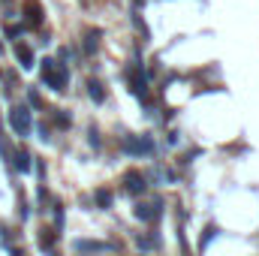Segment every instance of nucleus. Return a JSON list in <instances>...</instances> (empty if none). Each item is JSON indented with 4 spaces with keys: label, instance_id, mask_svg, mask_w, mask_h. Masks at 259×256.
I'll list each match as a JSON object with an SVG mask.
<instances>
[{
    "label": "nucleus",
    "instance_id": "1",
    "mask_svg": "<svg viewBox=\"0 0 259 256\" xmlns=\"http://www.w3.org/2000/svg\"><path fill=\"white\" fill-rule=\"evenodd\" d=\"M40 76H43V85H46V88H52V91L63 94V91H66V85H69V66H66L63 60L46 57V60L40 63Z\"/></svg>",
    "mask_w": 259,
    "mask_h": 256
},
{
    "label": "nucleus",
    "instance_id": "2",
    "mask_svg": "<svg viewBox=\"0 0 259 256\" xmlns=\"http://www.w3.org/2000/svg\"><path fill=\"white\" fill-rule=\"evenodd\" d=\"M118 148L127 154V157H151L154 151H157V142H154V136L151 133H127V136H121V142H118Z\"/></svg>",
    "mask_w": 259,
    "mask_h": 256
},
{
    "label": "nucleus",
    "instance_id": "3",
    "mask_svg": "<svg viewBox=\"0 0 259 256\" xmlns=\"http://www.w3.org/2000/svg\"><path fill=\"white\" fill-rule=\"evenodd\" d=\"M9 127H12V133L15 136H30V130H33V115H30V108L21 102V105H12L9 108Z\"/></svg>",
    "mask_w": 259,
    "mask_h": 256
},
{
    "label": "nucleus",
    "instance_id": "4",
    "mask_svg": "<svg viewBox=\"0 0 259 256\" xmlns=\"http://www.w3.org/2000/svg\"><path fill=\"white\" fill-rule=\"evenodd\" d=\"M121 184H124V193H130V196H145V190H148V175L139 172V169H130V172H124Z\"/></svg>",
    "mask_w": 259,
    "mask_h": 256
},
{
    "label": "nucleus",
    "instance_id": "5",
    "mask_svg": "<svg viewBox=\"0 0 259 256\" xmlns=\"http://www.w3.org/2000/svg\"><path fill=\"white\" fill-rule=\"evenodd\" d=\"M163 214V199H154V202H136V217L142 223H154L160 220Z\"/></svg>",
    "mask_w": 259,
    "mask_h": 256
},
{
    "label": "nucleus",
    "instance_id": "6",
    "mask_svg": "<svg viewBox=\"0 0 259 256\" xmlns=\"http://www.w3.org/2000/svg\"><path fill=\"white\" fill-rule=\"evenodd\" d=\"M12 51H15V60L21 63V69H33V63H36V57H33V49H30L27 43H21V40H15V46H12Z\"/></svg>",
    "mask_w": 259,
    "mask_h": 256
},
{
    "label": "nucleus",
    "instance_id": "7",
    "mask_svg": "<svg viewBox=\"0 0 259 256\" xmlns=\"http://www.w3.org/2000/svg\"><path fill=\"white\" fill-rule=\"evenodd\" d=\"M12 163H15V169H18L21 175H30V172H33V157H30V151H24V148L12 151Z\"/></svg>",
    "mask_w": 259,
    "mask_h": 256
},
{
    "label": "nucleus",
    "instance_id": "8",
    "mask_svg": "<svg viewBox=\"0 0 259 256\" xmlns=\"http://www.w3.org/2000/svg\"><path fill=\"white\" fill-rule=\"evenodd\" d=\"M100 36H103V30H88V33H85V46H82V49H85L88 57H94V54L100 51Z\"/></svg>",
    "mask_w": 259,
    "mask_h": 256
},
{
    "label": "nucleus",
    "instance_id": "9",
    "mask_svg": "<svg viewBox=\"0 0 259 256\" xmlns=\"http://www.w3.org/2000/svg\"><path fill=\"white\" fill-rule=\"evenodd\" d=\"M88 97H91L97 105H103V102H105V88H103V82H100V79H88Z\"/></svg>",
    "mask_w": 259,
    "mask_h": 256
},
{
    "label": "nucleus",
    "instance_id": "10",
    "mask_svg": "<svg viewBox=\"0 0 259 256\" xmlns=\"http://www.w3.org/2000/svg\"><path fill=\"white\" fill-rule=\"evenodd\" d=\"M72 247H76L79 253H103V250H112V244H100V241H76V244H72Z\"/></svg>",
    "mask_w": 259,
    "mask_h": 256
},
{
    "label": "nucleus",
    "instance_id": "11",
    "mask_svg": "<svg viewBox=\"0 0 259 256\" xmlns=\"http://www.w3.org/2000/svg\"><path fill=\"white\" fill-rule=\"evenodd\" d=\"M24 15H27V18H24V27H40V24H43V9L36 6V3H30V6L24 9Z\"/></svg>",
    "mask_w": 259,
    "mask_h": 256
},
{
    "label": "nucleus",
    "instance_id": "12",
    "mask_svg": "<svg viewBox=\"0 0 259 256\" xmlns=\"http://www.w3.org/2000/svg\"><path fill=\"white\" fill-rule=\"evenodd\" d=\"M57 229H43L40 232V247L46 250V253H54V241H57Z\"/></svg>",
    "mask_w": 259,
    "mask_h": 256
},
{
    "label": "nucleus",
    "instance_id": "13",
    "mask_svg": "<svg viewBox=\"0 0 259 256\" xmlns=\"http://www.w3.org/2000/svg\"><path fill=\"white\" fill-rule=\"evenodd\" d=\"M112 199H115L112 190H105V187L94 190V202H97V208H103V211H105V208H112Z\"/></svg>",
    "mask_w": 259,
    "mask_h": 256
},
{
    "label": "nucleus",
    "instance_id": "14",
    "mask_svg": "<svg viewBox=\"0 0 259 256\" xmlns=\"http://www.w3.org/2000/svg\"><path fill=\"white\" fill-rule=\"evenodd\" d=\"M217 235H220L217 223H208V226H205V232H202V238H199V250H208V244H211Z\"/></svg>",
    "mask_w": 259,
    "mask_h": 256
},
{
    "label": "nucleus",
    "instance_id": "15",
    "mask_svg": "<svg viewBox=\"0 0 259 256\" xmlns=\"http://www.w3.org/2000/svg\"><path fill=\"white\" fill-rule=\"evenodd\" d=\"M52 121H54L57 130H69V127H72V118L63 112V108H54V112H52Z\"/></svg>",
    "mask_w": 259,
    "mask_h": 256
},
{
    "label": "nucleus",
    "instance_id": "16",
    "mask_svg": "<svg viewBox=\"0 0 259 256\" xmlns=\"http://www.w3.org/2000/svg\"><path fill=\"white\" fill-rule=\"evenodd\" d=\"M88 145H91L94 151H100V148H103V139H100V130H97V127H91V130H88Z\"/></svg>",
    "mask_w": 259,
    "mask_h": 256
},
{
    "label": "nucleus",
    "instance_id": "17",
    "mask_svg": "<svg viewBox=\"0 0 259 256\" xmlns=\"http://www.w3.org/2000/svg\"><path fill=\"white\" fill-rule=\"evenodd\" d=\"M3 33H6V40H18V36L24 33V24H6Z\"/></svg>",
    "mask_w": 259,
    "mask_h": 256
},
{
    "label": "nucleus",
    "instance_id": "18",
    "mask_svg": "<svg viewBox=\"0 0 259 256\" xmlns=\"http://www.w3.org/2000/svg\"><path fill=\"white\" fill-rule=\"evenodd\" d=\"M136 244H139L142 250H151V247L157 244V238H151V235H136Z\"/></svg>",
    "mask_w": 259,
    "mask_h": 256
},
{
    "label": "nucleus",
    "instance_id": "19",
    "mask_svg": "<svg viewBox=\"0 0 259 256\" xmlns=\"http://www.w3.org/2000/svg\"><path fill=\"white\" fill-rule=\"evenodd\" d=\"M36 133H40V139H43V142H52V130H49L46 124H40V127H36Z\"/></svg>",
    "mask_w": 259,
    "mask_h": 256
},
{
    "label": "nucleus",
    "instance_id": "20",
    "mask_svg": "<svg viewBox=\"0 0 259 256\" xmlns=\"http://www.w3.org/2000/svg\"><path fill=\"white\" fill-rule=\"evenodd\" d=\"M27 102H30V105H43V100H40V94H36L33 88L27 91Z\"/></svg>",
    "mask_w": 259,
    "mask_h": 256
},
{
    "label": "nucleus",
    "instance_id": "21",
    "mask_svg": "<svg viewBox=\"0 0 259 256\" xmlns=\"http://www.w3.org/2000/svg\"><path fill=\"white\" fill-rule=\"evenodd\" d=\"M166 142H169V145H178V142H181V133H175V130H172V133L166 136Z\"/></svg>",
    "mask_w": 259,
    "mask_h": 256
},
{
    "label": "nucleus",
    "instance_id": "22",
    "mask_svg": "<svg viewBox=\"0 0 259 256\" xmlns=\"http://www.w3.org/2000/svg\"><path fill=\"white\" fill-rule=\"evenodd\" d=\"M9 256H24V250H21V247H12V250H9Z\"/></svg>",
    "mask_w": 259,
    "mask_h": 256
},
{
    "label": "nucleus",
    "instance_id": "23",
    "mask_svg": "<svg viewBox=\"0 0 259 256\" xmlns=\"http://www.w3.org/2000/svg\"><path fill=\"white\" fill-rule=\"evenodd\" d=\"M0 51H3V46H0Z\"/></svg>",
    "mask_w": 259,
    "mask_h": 256
}]
</instances>
